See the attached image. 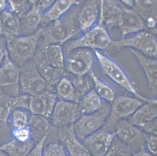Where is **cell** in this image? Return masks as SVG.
I'll list each match as a JSON object with an SVG mask.
<instances>
[{"label": "cell", "mask_w": 157, "mask_h": 156, "mask_svg": "<svg viewBox=\"0 0 157 156\" xmlns=\"http://www.w3.org/2000/svg\"><path fill=\"white\" fill-rule=\"evenodd\" d=\"M59 100L56 93L52 92H47L38 96H30L29 111L32 114L48 119L51 117Z\"/></svg>", "instance_id": "17"}, {"label": "cell", "mask_w": 157, "mask_h": 156, "mask_svg": "<svg viewBox=\"0 0 157 156\" xmlns=\"http://www.w3.org/2000/svg\"><path fill=\"white\" fill-rule=\"evenodd\" d=\"M8 1H0V14L8 8Z\"/></svg>", "instance_id": "42"}, {"label": "cell", "mask_w": 157, "mask_h": 156, "mask_svg": "<svg viewBox=\"0 0 157 156\" xmlns=\"http://www.w3.org/2000/svg\"><path fill=\"white\" fill-rule=\"evenodd\" d=\"M66 76L70 79L73 84L78 103L85 94L94 89L93 81L90 73L83 76H75L67 72Z\"/></svg>", "instance_id": "30"}, {"label": "cell", "mask_w": 157, "mask_h": 156, "mask_svg": "<svg viewBox=\"0 0 157 156\" xmlns=\"http://www.w3.org/2000/svg\"><path fill=\"white\" fill-rule=\"evenodd\" d=\"M55 1H37L38 5L40 8L42 13L48 9Z\"/></svg>", "instance_id": "40"}, {"label": "cell", "mask_w": 157, "mask_h": 156, "mask_svg": "<svg viewBox=\"0 0 157 156\" xmlns=\"http://www.w3.org/2000/svg\"><path fill=\"white\" fill-rule=\"evenodd\" d=\"M0 35H3L2 23L1 14H0Z\"/></svg>", "instance_id": "43"}, {"label": "cell", "mask_w": 157, "mask_h": 156, "mask_svg": "<svg viewBox=\"0 0 157 156\" xmlns=\"http://www.w3.org/2000/svg\"><path fill=\"white\" fill-rule=\"evenodd\" d=\"M28 127L30 132L31 138L36 144L48 135L54 126L47 118L32 114L30 117Z\"/></svg>", "instance_id": "23"}, {"label": "cell", "mask_w": 157, "mask_h": 156, "mask_svg": "<svg viewBox=\"0 0 157 156\" xmlns=\"http://www.w3.org/2000/svg\"><path fill=\"white\" fill-rule=\"evenodd\" d=\"M64 69L67 72L75 76L89 74L93 69L95 55L94 50L80 48L64 54Z\"/></svg>", "instance_id": "9"}, {"label": "cell", "mask_w": 157, "mask_h": 156, "mask_svg": "<svg viewBox=\"0 0 157 156\" xmlns=\"http://www.w3.org/2000/svg\"><path fill=\"white\" fill-rule=\"evenodd\" d=\"M101 1H88L82 5L78 16L81 31L85 32L95 26L100 16Z\"/></svg>", "instance_id": "19"}, {"label": "cell", "mask_w": 157, "mask_h": 156, "mask_svg": "<svg viewBox=\"0 0 157 156\" xmlns=\"http://www.w3.org/2000/svg\"><path fill=\"white\" fill-rule=\"evenodd\" d=\"M115 132L102 127L82 142L92 156H105L115 137Z\"/></svg>", "instance_id": "14"}, {"label": "cell", "mask_w": 157, "mask_h": 156, "mask_svg": "<svg viewBox=\"0 0 157 156\" xmlns=\"http://www.w3.org/2000/svg\"><path fill=\"white\" fill-rule=\"evenodd\" d=\"M38 48L42 52L47 63L55 67L64 68L65 56L62 45L51 44Z\"/></svg>", "instance_id": "25"}, {"label": "cell", "mask_w": 157, "mask_h": 156, "mask_svg": "<svg viewBox=\"0 0 157 156\" xmlns=\"http://www.w3.org/2000/svg\"><path fill=\"white\" fill-rule=\"evenodd\" d=\"M157 99L152 98L151 101L141 106L128 120L141 129L148 124L157 119Z\"/></svg>", "instance_id": "21"}, {"label": "cell", "mask_w": 157, "mask_h": 156, "mask_svg": "<svg viewBox=\"0 0 157 156\" xmlns=\"http://www.w3.org/2000/svg\"><path fill=\"white\" fill-rule=\"evenodd\" d=\"M115 136L125 144L133 154L146 149L148 134L127 119L118 122L114 129Z\"/></svg>", "instance_id": "8"}, {"label": "cell", "mask_w": 157, "mask_h": 156, "mask_svg": "<svg viewBox=\"0 0 157 156\" xmlns=\"http://www.w3.org/2000/svg\"><path fill=\"white\" fill-rule=\"evenodd\" d=\"M42 31L41 26L33 34L5 38L9 58L21 69L33 60Z\"/></svg>", "instance_id": "2"}, {"label": "cell", "mask_w": 157, "mask_h": 156, "mask_svg": "<svg viewBox=\"0 0 157 156\" xmlns=\"http://www.w3.org/2000/svg\"><path fill=\"white\" fill-rule=\"evenodd\" d=\"M42 12L37 1H33L30 9L20 18V31L19 36L33 34L42 26Z\"/></svg>", "instance_id": "20"}, {"label": "cell", "mask_w": 157, "mask_h": 156, "mask_svg": "<svg viewBox=\"0 0 157 156\" xmlns=\"http://www.w3.org/2000/svg\"><path fill=\"white\" fill-rule=\"evenodd\" d=\"M82 115L78 103L59 100L50 118V122L59 128L74 124Z\"/></svg>", "instance_id": "11"}, {"label": "cell", "mask_w": 157, "mask_h": 156, "mask_svg": "<svg viewBox=\"0 0 157 156\" xmlns=\"http://www.w3.org/2000/svg\"><path fill=\"white\" fill-rule=\"evenodd\" d=\"M19 85L20 91L29 96H36L47 92L56 93L55 88L41 76L33 60L21 68Z\"/></svg>", "instance_id": "5"}, {"label": "cell", "mask_w": 157, "mask_h": 156, "mask_svg": "<svg viewBox=\"0 0 157 156\" xmlns=\"http://www.w3.org/2000/svg\"><path fill=\"white\" fill-rule=\"evenodd\" d=\"M29 96L25 94L11 96L0 89V123L7 125L14 109L22 108L29 111Z\"/></svg>", "instance_id": "16"}, {"label": "cell", "mask_w": 157, "mask_h": 156, "mask_svg": "<svg viewBox=\"0 0 157 156\" xmlns=\"http://www.w3.org/2000/svg\"><path fill=\"white\" fill-rule=\"evenodd\" d=\"M21 69L12 61L8 54L0 67V89L11 96H19Z\"/></svg>", "instance_id": "12"}, {"label": "cell", "mask_w": 157, "mask_h": 156, "mask_svg": "<svg viewBox=\"0 0 157 156\" xmlns=\"http://www.w3.org/2000/svg\"><path fill=\"white\" fill-rule=\"evenodd\" d=\"M113 44L119 47L133 48L147 57H157L156 37L149 32H139L132 37L115 41Z\"/></svg>", "instance_id": "13"}, {"label": "cell", "mask_w": 157, "mask_h": 156, "mask_svg": "<svg viewBox=\"0 0 157 156\" xmlns=\"http://www.w3.org/2000/svg\"><path fill=\"white\" fill-rule=\"evenodd\" d=\"M104 101L94 89L85 94L78 103L82 114H92L96 112L102 107Z\"/></svg>", "instance_id": "29"}, {"label": "cell", "mask_w": 157, "mask_h": 156, "mask_svg": "<svg viewBox=\"0 0 157 156\" xmlns=\"http://www.w3.org/2000/svg\"><path fill=\"white\" fill-rule=\"evenodd\" d=\"M48 135L45 136L40 141L36 143L26 156H43V149Z\"/></svg>", "instance_id": "38"}, {"label": "cell", "mask_w": 157, "mask_h": 156, "mask_svg": "<svg viewBox=\"0 0 157 156\" xmlns=\"http://www.w3.org/2000/svg\"><path fill=\"white\" fill-rule=\"evenodd\" d=\"M132 156H156L151 154L147 150L145 149L140 151L133 154Z\"/></svg>", "instance_id": "41"}, {"label": "cell", "mask_w": 157, "mask_h": 156, "mask_svg": "<svg viewBox=\"0 0 157 156\" xmlns=\"http://www.w3.org/2000/svg\"><path fill=\"white\" fill-rule=\"evenodd\" d=\"M89 73L93 81L94 90L103 101L112 103L116 97L112 88L99 78L93 69Z\"/></svg>", "instance_id": "31"}, {"label": "cell", "mask_w": 157, "mask_h": 156, "mask_svg": "<svg viewBox=\"0 0 157 156\" xmlns=\"http://www.w3.org/2000/svg\"><path fill=\"white\" fill-rule=\"evenodd\" d=\"M27 110L17 108L13 111L10 116L12 129L25 128L28 126L30 116Z\"/></svg>", "instance_id": "33"}, {"label": "cell", "mask_w": 157, "mask_h": 156, "mask_svg": "<svg viewBox=\"0 0 157 156\" xmlns=\"http://www.w3.org/2000/svg\"><path fill=\"white\" fill-rule=\"evenodd\" d=\"M130 49L138 59L145 73L149 91L156 96L157 93L156 59L150 58L132 48H131Z\"/></svg>", "instance_id": "22"}, {"label": "cell", "mask_w": 157, "mask_h": 156, "mask_svg": "<svg viewBox=\"0 0 157 156\" xmlns=\"http://www.w3.org/2000/svg\"><path fill=\"white\" fill-rule=\"evenodd\" d=\"M2 23L3 35L6 39L19 36V18L7 8L1 13Z\"/></svg>", "instance_id": "27"}, {"label": "cell", "mask_w": 157, "mask_h": 156, "mask_svg": "<svg viewBox=\"0 0 157 156\" xmlns=\"http://www.w3.org/2000/svg\"><path fill=\"white\" fill-rule=\"evenodd\" d=\"M157 135L148 134L146 143V150L155 156H157Z\"/></svg>", "instance_id": "37"}, {"label": "cell", "mask_w": 157, "mask_h": 156, "mask_svg": "<svg viewBox=\"0 0 157 156\" xmlns=\"http://www.w3.org/2000/svg\"><path fill=\"white\" fill-rule=\"evenodd\" d=\"M108 26H118L124 35L138 33L146 27L143 20L134 10L123 6L121 4L113 12Z\"/></svg>", "instance_id": "10"}, {"label": "cell", "mask_w": 157, "mask_h": 156, "mask_svg": "<svg viewBox=\"0 0 157 156\" xmlns=\"http://www.w3.org/2000/svg\"><path fill=\"white\" fill-rule=\"evenodd\" d=\"M143 104L142 101L136 98L124 96L116 97L111 103L109 115L103 127L114 132L118 121L130 117Z\"/></svg>", "instance_id": "7"}, {"label": "cell", "mask_w": 157, "mask_h": 156, "mask_svg": "<svg viewBox=\"0 0 157 156\" xmlns=\"http://www.w3.org/2000/svg\"><path fill=\"white\" fill-rule=\"evenodd\" d=\"M33 60L41 76L54 87L56 88L59 81L67 73L64 68L55 67L47 63L39 48H37Z\"/></svg>", "instance_id": "18"}, {"label": "cell", "mask_w": 157, "mask_h": 156, "mask_svg": "<svg viewBox=\"0 0 157 156\" xmlns=\"http://www.w3.org/2000/svg\"><path fill=\"white\" fill-rule=\"evenodd\" d=\"M93 50L99 66L108 78L135 98L146 103L151 101L152 98L146 97L137 91L124 70L118 64L99 50Z\"/></svg>", "instance_id": "4"}, {"label": "cell", "mask_w": 157, "mask_h": 156, "mask_svg": "<svg viewBox=\"0 0 157 156\" xmlns=\"http://www.w3.org/2000/svg\"><path fill=\"white\" fill-rule=\"evenodd\" d=\"M156 1H135L133 5L134 10L149 27H153L156 24L157 17ZM144 21V20H143Z\"/></svg>", "instance_id": "26"}, {"label": "cell", "mask_w": 157, "mask_h": 156, "mask_svg": "<svg viewBox=\"0 0 157 156\" xmlns=\"http://www.w3.org/2000/svg\"><path fill=\"white\" fill-rule=\"evenodd\" d=\"M12 134L13 138L21 142L27 141L31 139L28 126L17 129H12Z\"/></svg>", "instance_id": "36"}, {"label": "cell", "mask_w": 157, "mask_h": 156, "mask_svg": "<svg viewBox=\"0 0 157 156\" xmlns=\"http://www.w3.org/2000/svg\"><path fill=\"white\" fill-rule=\"evenodd\" d=\"M56 93L59 100L78 103L75 87L67 77H63L58 83Z\"/></svg>", "instance_id": "32"}, {"label": "cell", "mask_w": 157, "mask_h": 156, "mask_svg": "<svg viewBox=\"0 0 157 156\" xmlns=\"http://www.w3.org/2000/svg\"><path fill=\"white\" fill-rule=\"evenodd\" d=\"M110 103L104 101L102 107L92 114H82L73 124L74 132L82 141L104 126L110 111Z\"/></svg>", "instance_id": "6"}, {"label": "cell", "mask_w": 157, "mask_h": 156, "mask_svg": "<svg viewBox=\"0 0 157 156\" xmlns=\"http://www.w3.org/2000/svg\"><path fill=\"white\" fill-rule=\"evenodd\" d=\"M8 54L6 39L3 35H0V67Z\"/></svg>", "instance_id": "39"}, {"label": "cell", "mask_w": 157, "mask_h": 156, "mask_svg": "<svg viewBox=\"0 0 157 156\" xmlns=\"http://www.w3.org/2000/svg\"><path fill=\"white\" fill-rule=\"evenodd\" d=\"M0 156H9L6 152L0 150Z\"/></svg>", "instance_id": "44"}, {"label": "cell", "mask_w": 157, "mask_h": 156, "mask_svg": "<svg viewBox=\"0 0 157 156\" xmlns=\"http://www.w3.org/2000/svg\"><path fill=\"white\" fill-rule=\"evenodd\" d=\"M35 144L32 139L21 142L13 138L0 146V150L6 152L9 156H26Z\"/></svg>", "instance_id": "28"}, {"label": "cell", "mask_w": 157, "mask_h": 156, "mask_svg": "<svg viewBox=\"0 0 157 156\" xmlns=\"http://www.w3.org/2000/svg\"><path fill=\"white\" fill-rule=\"evenodd\" d=\"M58 140L64 147L69 156H92L74 132L73 125L57 128Z\"/></svg>", "instance_id": "15"}, {"label": "cell", "mask_w": 157, "mask_h": 156, "mask_svg": "<svg viewBox=\"0 0 157 156\" xmlns=\"http://www.w3.org/2000/svg\"><path fill=\"white\" fill-rule=\"evenodd\" d=\"M111 42L110 36L105 27L98 24L84 32L80 37L68 41L63 45L62 47L64 54L80 48L103 50Z\"/></svg>", "instance_id": "3"}, {"label": "cell", "mask_w": 157, "mask_h": 156, "mask_svg": "<svg viewBox=\"0 0 157 156\" xmlns=\"http://www.w3.org/2000/svg\"><path fill=\"white\" fill-rule=\"evenodd\" d=\"M82 5H74L65 14L53 22L43 26L39 47L51 44L63 45L81 31L78 16Z\"/></svg>", "instance_id": "1"}, {"label": "cell", "mask_w": 157, "mask_h": 156, "mask_svg": "<svg viewBox=\"0 0 157 156\" xmlns=\"http://www.w3.org/2000/svg\"><path fill=\"white\" fill-rule=\"evenodd\" d=\"M67 153L61 143L52 141L45 144L43 156H69Z\"/></svg>", "instance_id": "35"}, {"label": "cell", "mask_w": 157, "mask_h": 156, "mask_svg": "<svg viewBox=\"0 0 157 156\" xmlns=\"http://www.w3.org/2000/svg\"><path fill=\"white\" fill-rule=\"evenodd\" d=\"M81 2L76 1H56L42 13V26L49 24L58 19L64 15L74 5Z\"/></svg>", "instance_id": "24"}, {"label": "cell", "mask_w": 157, "mask_h": 156, "mask_svg": "<svg viewBox=\"0 0 157 156\" xmlns=\"http://www.w3.org/2000/svg\"><path fill=\"white\" fill-rule=\"evenodd\" d=\"M8 2L9 9L20 19L31 8L33 1H8Z\"/></svg>", "instance_id": "34"}]
</instances>
